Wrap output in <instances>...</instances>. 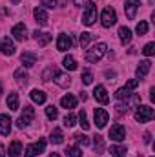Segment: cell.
Instances as JSON below:
<instances>
[{
	"instance_id": "cell-1",
	"label": "cell",
	"mask_w": 155,
	"mask_h": 157,
	"mask_svg": "<svg viewBox=\"0 0 155 157\" xmlns=\"http://www.w3.org/2000/svg\"><path fill=\"white\" fill-rule=\"evenodd\" d=\"M108 51V44L106 42H99L95 46H91L89 49H86V60L88 62H99Z\"/></svg>"
},
{
	"instance_id": "cell-2",
	"label": "cell",
	"mask_w": 155,
	"mask_h": 157,
	"mask_svg": "<svg viewBox=\"0 0 155 157\" xmlns=\"http://www.w3.org/2000/svg\"><path fill=\"white\" fill-rule=\"evenodd\" d=\"M124 102H120V104H117V112L119 113H126L130 108H137L139 104H141V97L139 95H135V93H130L126 99H122Z\"/></svg>"
},
{
	"instance_id": "cell-3",
	"label": "cell",
	"mask_w": 155,
	"mask_h": 157,
	"mask_svg": "<svg viewBox=\"0 0 155 157\" xmlns=\"http://www.w3.org/2000/svg\"><path fill=\"white\" fill-rule=\"evenodd\" d=\"M155 117V110L152 106H137V110H135V121L137 122H148V121H152Z\"/></svg>"
},
{
	"instance_id": "cell-4",
	"label": "cell",
	"mask_w": 155,
	"mask_h": 157,
	"mask_svg": "<svg viewBox=\"0 0 155 157\" xmlns=\"http://www.w3.org/2000/svg\"><path fill=\"white\" fill-rule=\"evenodd\" d=\"M95 20H97V6H95L93 2H89V4L86 6L84 13H82V24H84V26H93Z\"/></svg>"
},
{
	"instance_id": "cell-5",
	"label": "cell",
	"mask_w": 155,
	"mask_h": 157,
	"mask_svg": "<svg viewBox=\"0 0 155 157\" xmlns=\"http://www.w3.org/2000/svg\"><path fill=\"white\" fill-rule=\"evenodd\" d=\"M117 22V13L113 7H104V11H102V15H100V24H102V28H112L113 24Z\"/></svg>"
},
{
	"instance_id": "cell-6",
	"label": "cell",
	"mask_w": 155,
	"mask_h": 157,
	"mask_svg": "<svg viewBox=\"0 0 155 157\" xmlns=\"http://www.w3.org/2000/svg\"><path fill=\"white\" fill-rule=\"evenodd\" d=\"M44 150H46V139H39L37 143L26 146L24 157H35V155H39V154H42Z\"/></svg>"
},
{
	"instance_id": "cell-7",
	"label": "cell",
	"mask_w": 155,
	"mask_h": 157,
	"mask_svg": "<svg viewBox=\"0 0 155 157\" xmlns=\"http://www.w3.org/2000/svg\"><path fill=\"white\" fill-rule=\"evenodd\" d=\"M33 117H35V110H33L31 106H24L22 115H20L18 121H17V126H18V128H26V126H29V122L33 121Z\"/></svg>"
},
{
	"instance_id": "cell-8",
	"label": "cell",
	"mask_w": 155,
	"mask_h": 157,
	"mask_svg": "<svg viewBox=\"0 0 155 157\" xmlns=\"http://www.w3.org/2000/svg\"><path fill=\"white\" fill-rule=\"evenodd\" d=\"M139 6H141V0H126V2H124V13H126V17H128L130 20L135 18Z\"/></svg>"
},
{
	"instance_id": "cell-9",
	"label": "cell",
	"mask_w": 155,
	"mask_h": 157,
	"mask_svg": "<svg viewBox=\"0 0 155 157\" xmlns=\"http://www.w3.org/2000/svg\"><path fill=\"white\" fill-rule=\"evenodd\" d=\"M110 139H112V141H117V143H120V141L126 139V130H124L122 124H113V126H112V130H110Z\"/></svg>"
},
{
	"instance_id": "cell-10",
	"label": "cell",
	"mask_w": 155,
	"mask_h": 157,
	"mask_svg": "<svg viewBox=\"0 0 155 157\" xmlns=\"http://www.w3.org/2000/svg\"><path fill=\"white\" fill-rule=\"evenodd\" d=\"M11 35H13L17 40L24 42V40L28 39V29H26V26H24L22 22H18V24H15V26H13V29H11Z\"/></svg>"
},
{
	"instance_id": "cell-11",
	"label": "cell",
	"mask_w": 155,
	"mask_h": 157,
	"mask_svg": "<svg viewBox=\"0 0 155 157\" xmlns=\"http://www.w3.org/2000/svg\"><path fill=\"white\" fill-rule=\"evenodd\" d=\"M93 97H95V101L100 102V104H108V102H110V95H108V91H106L104 86H97V88L93 90Z\"/></svg>"
},
{
	"instance_id": "cell-12",
	"label": "cell",
	"mask_w": 155,
	"mask_h": 157,
	"mask_svg": "<svg viewBox=\"0 0 155 157\" xmlns=\"http://www.w3.org/2000/svg\"><path fill=\"white\" fill-rule=\"evenodd\" d=\"M71 44H73V40H71L70 35L60 33L59 39H57V49H59V51H68V49L71 48Z\"/></svg>"
},
{
	"instance_id": "cell-13",
	"label": "cell",
	"mask_w": 155,
	"mask_h": 157,
	"mask_svg": "<svg viewBox=\"0 0 155 157\" xmlns=\"http://www.w3.org/2000/svg\"><path fill=\"white\" fill-rule=\"evenodd\" d=\"M108 112L106 110H102V108H95V124H97V128H104L106 126V122H108Z\"/></svg>"
},
{
	"instance_id": "cell-14",
	"label": "cell",
	"mask_w": 155,
	"mask_h": 157,
	"mask_svg": "<svg viewBox=\"0 0 155 157\" xmlns=\"http://www.w3.org/2000/svg\"><path fill=\"white\" fill-rule=\"evenodd\" d=\"M11 119L9 115H6V113H0V133L2 135H9L11 133Z\"/></svg>"
},
{
	"instance_id": "cell-15",
	"label": "cell",
	"mask_w": 155,
	"mask_h": 157,
	"mask_svg": "<svg viewBox=\"0 0 155 157\" xmlns=\"http://www.w3.org/2000/svg\"><path fill=\"white\" fill-rule=\"evenodd\" d=\"M60 106L66 108V110H73V108H77V97L71 95V93L64 95V97L60 99Z\"/></svg>"
},
{
	"instance_id": "cell-16",
	"label": "cell",
	"mask_w": 155,
	"mask_h": 157,
	"mask_svg": "<svg viewBox=\"0 0 155 157\" xmlns=\"http://www.w3.org/2000/svg\"><path fill=\"white\" fill-rule=\"evenodd\" d=\"M20 60H22V64H24L26 68H31V66L37 64V55L31 53V51H24V53L20 55Z\"/></svg>"
},
{
	"instance_id": "cell-17",
	"label": "cell",
	"mask_w": 155,
	"mask_h": 157,
	"mask_svg": "<svg viewBox=\"0 0 155 157\" xmlns=\"http://www.w3.org/2000/svg\"><path fill=\"white\" fill-rule=\"evenodd\" d=\"M0 51H2L4 55L11 57V55H15V44L9 39H2V42H0Z\"/></svg>"
},
{
	"instance_id": "cell-18",
	"label": "cell",
	"mask_w": 155,
	"mask_h": 157,
	"mask_svg": "<svg viewBox=\"0 0 155 157\" xmlns=\"http://www.w3.org/2000/svg\"><path fill=\"white\" fill-rule=\"evenodd\" d=\"M33 17H35V20H37L39 26H46V24H47V13H46V9H42V7H35Z\"/></svg>"
},
{
	"instance_id": "cell-19",
	"label": "cell",
	"mask_w": 155,
	"mask_h": 157,
	"mask_svg": "<svg viewBox=\"0 0 155 157\" xmlns=\"http://www.w3.org/2000/svg\"><path fill=\"white\" fill-rule=\"evenodd\" d=\"M33 39L39 42V46H47V44L51 42V39H53V37H51L49 33H42V31H39V29H37V31H33Z\"/></svg>"
},
{
	"instance_id": "cell-20",
	"label": "cell",
	"mask_w": 155,
	"mask_h": 157,
	"mask_svg": "<svg viewBox=\"0 0 155 157\" xmlns=\"http://www.w3.org/2000/svg\"><path fill=\"white\" fill-rule=\"evenodd\" d=\"M150 68H152V62H150V60H142V62L137 66V78L146 77L148 71H150Z\"/></svg>"
},
{
	"instance_id": "cell-21",
	"label": "cell",
	"mask_w": 155,
	"mask_h": 157,
	"mask_svg": "<svg viewBox=\"0 0 155 157\" xmlns=\"http://www.w3.org/2000/svg\"><path fill=\"white\" fill-rule=\"evenodd\" d=\"M6 104H7V108L11 110V112H17L20 106H18V95L17 93H9L7 95V99H6Z\"/></svg>"
},
{
	"instance_id": "cell-22",
	"label": "cell",
	"mask_w": 155,
	"mask_h": 157,
	"mask_svg": "<svg viewBox=\"0 0 155 157\" xmlns=\"http://www.w3.org/2000/svg\"><path fill=\"white\" fill-rule=\"evenodd\" d=\"M29 97H31V101L33 102H37V104H44L46 102V93L42 91V90H31V93H29Z\"/></svg>"
},
{
	"instance_id": "cell-23",
	"label": "cell",
	"mask_w": 155,
	"mask_h": 157,
	"mask_svg": "<svg viewBox=\"0 0 155 157\" xmlns=\"http://www.w3.org/2000/svg\"><path fill=\"white\" fill-rule=\"evenodd\" d=\"M15 78H17V82H18L20 86L28 84V78H29V75H28V71L24 70V66H22V68H18V70L15 71Z\"/></svg>"
},
{
	"instance_id": "cell-24",
	"label": "cell",
	"mask_w": 155,
	"mask_h": 157,
	"mask_svg": "<svg viewBox=\"0 0 155 157\" xmlns=\"http://www.w3.org/2000/svg\"><path fill=\"white\" fill-rule=\"evenodd\" d=\"M49 141H51L53 144H62V143H64V133H62V130L55 128V130L51 132V135H49Z\"/></svg>"
},
{
	"instance_id": "cell-25",
	"label": "cell",
	"mask_w": 155,
	"mask_h": 157,
	"mask_svg": "<svg viewBox=\"0 0 155 157\" xmlns=\"http://www.w3.org/2000/svg\"><path fill=\"white\" fill-rule=\"evenodd\" d=\"M53 80H55V82H57L60 88H68V86L71 84V78L68 77V75H62V73H59V71H57V75L53 77Z\"/></svg>"
},
{
	"instance_id": "cell-26",
	"label": "cell",
	"mask_w": 155,
	"mask_h": 157,
	"mask_svg": "<svg viewBox=\"0 0 155 157\" xmlns=\"http://www.w3.org/2000/svg\"><path fill=\"white\" fill-rule=\"evenodd\" d=\"M119 39H120L122 44H130V40H131V31H130L126 26L119 28Z\"/></svg>"
},
{
	"instance_id": "cell-27",
	"label": "cell",
	"mask_w": 155,
	"mask_h": 157,
	"mask_svg": "<svg viewBox=\"0 0 155 157\" xmlns=\"http://www.w3.org/2000/svg\"><path fill=\"white\" fill-rule=\"evenodd\" d=\"M9 157H20V154H22V144L18 143V141H13L11 144H9Z\"/></svg>"
},
{
	"instance_id": "cell-28",
	"label": "cell",
	"mask_w": 155,
	"mask_h": 157,
	"mask_svg": "<svg viewBox=\"0 0 155 157\" xmlns=\"http://www.w3.org/2000/svg\"><path fill=\"white\" fill-rule=\"evenodd\" d=\"M62 64H64V68H66L68 71H75V70H77V62H75V59H73L71 55H66L64 60H62Z\"/></svg>"
},
{
	"instance_id": "cell-29",
	"label": "cell",
	"mask_w": 155,
	"mask_h": 157,
	"mask_svg": "<svg viewBox=\"0 0 155 157\" xmlns=\"http://www.w3.org/2000/svg\"><path fill=\"white\" fill-rule=\"evenodd\" d=\"M57 71H59V70H57L55 66H47V68H46V70L42 71V80H44V82L51 80V78H53L55 75H57Z\"/></svg>"
},
{
	"instance_id": "cell-30",
	"label": "cell",
	"mask_w": 155,
	"mask_h": 157,
	"mask_svg": "<svg viewBox=\"0 0 155 157\" xmlns=\"http://www.w3.org/2000/svg\"><path fill=\"white\" fill-rule=\"evenodd\" d=\"M110 154L113 157H126V148L124 146H119V144H113L110 148Z\"/></svg>"
},
{
	"instance_id": "cell-31",
	"label": "cell",
	"mask_w": 155,
	"mask_h": 157,
	"mask_svg": "<svg viewBox=\"0 0 155 157\" xmlns=\"http://www.w3.org/2000/svg\"><path fill=\"white\" fill-rule=\"evenodd\" d=\"M46 117L49 119V121H55V119L59 117V110H57L53 104H49V106L46 108Z\"/></svg>"
},
{
	"instance_id": "cell-32",
	"label": "cell",
	"mask_w": 155,
	"mask_h": 157,
	"mask_svg": "<svg viewBox=\"0 0 155 157\" xmlns=\"http://www.w3.org/2000/svg\"><path fill=\"white\" fill-rule=\"evenodd\" d=\"M78 121H80L78 124L82 126V130H89V122H88V117H86V112L84 110L78 112Z\"/></svg>"
},
{
	"instance_id": "cell-33",
	"label": "cell",
	"mask_w": 155,
	"mask_h": 157,
	"mask_svg": "<svg viewBox=\"0 0 155 157\" xmlns=\"http://www.w3.org/2000/svg\"><path fill=\"white\" fill-rule=\"evenodd\" d=\"M135 31H137V35H146L148 33V22L146 20H141L139 24H137V28H135Z\"/></svg>"
},
{
	"instance_id": "cell-34",
	"label": "cell",
	"mask_w": 155,
	"mask_h": 157,
	"mask_svg": "<svg viewBox=\"0 0 155 157\" xmlns=\"http://www.w3.org/2000/svg\"><path fill=\"white\" fill-rule=\"evenodd\" d=\"M93 144H95V150H97L99 154H102V152H104V139H102L100 135H95Z\"/></svg>"
},
{
	"instance_id": "cell-35",
	"label": "cell",
	"mask_w": 155,
	"mask_h": 157,
	"mask_svg": "<svg viewBox=\"0 0 155 157\" xmlns=\"http://www.w3.org/2000/svg\"><path fill=\"white\" fill-rule=\"evenodd\" d=\"M66 155L68 157H82V152L78 146H68L66 148Z\"/></svg>"
},
{
	"instance_id": "cell-36",
	"label": "cell",
	"mask_w": 155,
	"mask_h": 157,
	"mask_svg": "<svg viewBox=\"0 0 155 157\" xmlns=\"http://www.w3.org/2000/svg\"><path fill=\"white\" fill-rule=\"evenodd\" d=\"M75 124H77V117H75L73 113H68V115L64 117V126L71 128V126H75Z\"/></svg>"
},
{
	"instance_id": "cell-37",
	"label": "cell",
	"mask_w": 155,
	"mask_h": 157,
	"mask_svg": "<svg viewBox=\"0 0 155 157\" xmlns=\"http://www.w3.org/2000/svg\"><path fill=\"white\" fill-rule=\"evenodd\" d=\"M73 137H75V141H77L78 144H82V146H88V144H89V137H88V135L77 133V135H73Z\"/></svg>"
},
{
	"instance_id": "cell-38",
	"label": "cell",
	"mask_w": 155,
	"mask_h": 157,
	"mask_svg": "<svg viewBox=\"0 0 155 157\" xmlns=\"http://www.w3.org/2000/svg\"><path fill=\"white\" fill-rule=\"evenodd\" d=\"M40 6L42 9H53L57 7V0H40Z\"/></svg>"
},
{
	"instance_id": "cell-39",
	"label": "cell",
	"mask_w": 155,
	"mask_h": 157,
	"mask_svg": "<svg viewBox=\"0 0 155 157\" xmlns=\"http://www.w3.org/2000/svg\"><path fill=\"white\" fill-rule=\"evenodd\" d=\"M142 53H144L146 57H152V55L155 53V44H153V42L146 44V46H144V49H142Z\"/></svg>"
},
{
	"instance_id": "cell-40",
	"label": "cell",
	"mask_w": 155,
	"mask_h": 157,
	"mask_svg": "<svg viewBox=\"0 0 155 157\" xmlns=\"http://www.w3.org/2000/svg\"><path fill=\"white\" fill-rule=\"evenodd\" d=\"M89 40H91V33H82V35H80V39H78V42H80V46H82V48H86V46L89 44Z\"/></svg>"
},
{
	"instance_id": "cell-41",
	"label": "cell",
	"mask_w": 155,
	"mask_h": 157,
	"mask_svg": "<svg viewBox=\"0 0 155 157\" xmlns=\"http://www.w3.org/2000/svg\"><path fill=\"white\" fill-rule=\"evenodd\" d=\"M128 95H130V91H128L126 88H119V90H117V93H115V97L119 99V101H122V99H126Z\"/></svg>"
},
{
	"instance_id": "cell-42",
	"label": "cell",
	"mask_w": 155,
	"mask_h": 157,
	"mask_svg": "<svg viewBox=\"0 0 155 157\" xmlns=\"http://www.w3.org/2000/svg\"><path fill=\"white\" fill-rule=\"evenodd\" d=\"M137 86H139V78H131V80H128V82H126V86H124V88H126L128 91H131V90H135Z\"/></svg>"
},
{
	"instance_id": "cell-43",
	"label": "cell",
	"mask_w": 155,
	"mask_h": 157,
	"mask_svg": "<svg viewBox=\"0 0 155 157\" xmlns=\"http://www.w3.org/2000/svg\"><path fill=\"white\" fill-rule=\"evenodd\" d=\"M82 82H84V84H91V82H93V75H91L89 71H84V73H82Z\"/></svg>"
},
{
	"instance_id": "cell-44",
	"label": "cell",
	"mask_w": 155,
	"mask_h": 157,
	"mask_svg": "<svg viewBox=\"0 0 155 157\" xmlns=\"http://www.w3.org/2000/svg\"><path fill=\"white\" fill-rule=\"evenodd\" d=\"M73 2H75V6H88L91 0H73Z\"/></svg>"
},
{
	"instance_id": "cell-45",
	"label": "cell",
	"mask_w": 155,
	"mask_h": 157,
	"mask_svg": "<svg viewBox=\"0 0 155 157\" xmlns=\"http://www.w3.org/2000/svg\"><path fill=\"white\" fill-rule=\"evenodd\" d=\"M150 141H152V133L146 132V133H144V143H150Z\"/></svg>"
},
{
	"instance_id": "cell-46",
	"label": "cell",
	"mask_w": 155,
	"mask_h": 157,
	"mask_svg": "<svg viewBox=\"0 0 155 157\" xmlns=\"http://www.w3.org/2000/svg\"><path fill=\"white\" fill-rule=\"evenodd\" d=\"M6 154H7V152H6V148L0 144V157H6Z\"/></svg>"
},
{
	"instance_id": "cell-47",
	"label": "cell",
	"mask_w": 155,
	"mask_h": 157,
	"mask_svg": "<svg viewBox=\"0 0 155 157\" xmlns=\"http://www.w3.org/2000/svg\"><path fill=\"white\" fill-rule=\"evenodd\" d=\"M150 99H152V101H155V88H152V90H150Z\"/></svg>"
},
{
	"instance_id": "cell-48",
	"label": "cell",
	"mask_w": 155,
	"mask_h": 157,
	"mask_svg": "<svg viewBox=\"0 0 155 157\" xmlns=\"http://www.w3.org/2000/svg\"><path fill=\"white\" fill-rule=\"evenodd\" d=\"M106 77H108V78L115 77V71H110V70H108V71H106Z\"/></svg>"
},
{
	"instance_id": "cell-49",
	"label": "cell",
	"mask_w": 155,
	"mask_h": 157,
	"mask_svg": "<svg viewBox=\"0 0 155 157\" xmlns=\"http://www.w3.org/2000/svg\"><path fill=\"white\" fill-rule=\"evenodd\" d=\"M47 157H60V155H59V154H55V152H53V154H49V155H47Z\"/></svg>"
},
{
	"instance_id": "cell-50",
	"label": "cell",
	"mask_w": 155,
	"mask_h": 157,
	"mask_svg": "<svg viewBox=\"0 0 155 157\" xmlns=\"http://www.w3.org/2000/svg\"><path fill=\"white\" fill-rule=\"evenodd\" d=\"M11 2H13V4H15V6H17V4H18V2H20V0H11Z\"/></svg>"
},
{
	"instance_id": "cell-51",
	"label": "cell",
	"mask_w": 155,
	"mask_h": 157,
	"mask_svg": "<svg viewBox=\"0 0 155 157\" xmlns=\"http://www.w3.org/2000/svg\"><path fill=\"white\" fill-rule=\"evenodd\" d=\"M2 91H4V88H2V82H0V93H2Z\"/></svg>"
}]
</instances>
